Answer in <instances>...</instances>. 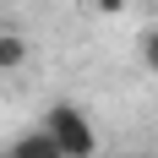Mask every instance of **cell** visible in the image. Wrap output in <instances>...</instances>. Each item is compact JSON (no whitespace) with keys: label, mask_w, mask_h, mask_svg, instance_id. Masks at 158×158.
<instances>
[{"label":"cell","mask_w":158,"mask_h":158,"mask_svg":"<svg viewBox=\"0 0 158 158\" xmlns=\"http://www.w3.org/2000/svg\"><path fill=\"white\" fill-rule=\"evenodd\" d=\"M6 158H65V153L55 147V136L38 126V131H27L22 142H11V147H6Z\"/></svg>","instance_id":"obj_2"},{"label":"cell","mask_w":158,"mask_h":158,"mask_svg":"<svg viewBox=\"0 0 158 158\" xmlns=\"http://www.w3.org/2000/svg\"><path fill=\"white\" fill-rule=\"evenodd\" d=\"M136 55H142V65H147V71H158V27H147V33H142Z\"/></svg>","instance_id":"obj_4"},{"label":"cell","mask_w":158,"mask_h":158,"mask_svg":"<svg viewBox=\"0 0 158 158\" xmlns=\"http://www.w3.org/2000/svg\"><path fill=\"white\" fill-rule=\"evenodd\" d=\"M98 11H104V16H120V11H126V0H98Z\"/></svg>","instance_id":"obj_5"},{"label":"cell","mask_w":158,"mask_h":158,"mask_svg":"<svg viewBox=\"0 0 158 158\" xmlns=\"http://www.w3.org/2000/svg\"><path fill=\"white\" fill-rule=\"evenodd\" d=\"M44 131L55 136V147H60L65 158H98V131H93V120H87L77 104H65V98L44 114Z\"/></svg>","instance_id":"obj_1"},{"label":"cell","mask_w":158,"mask_h":158,"mask_svg":"<svg viewBox=\"0 0 158 158\" xmlns=\"http://www.w3.org/2000/svg\"><path fill=\"white\" fill-rule=\"evenodd\" d=\"M27 60V38L22 33H0V71H16Z\"/></svg>","instance_id":"obj_3"}]
</instances>
